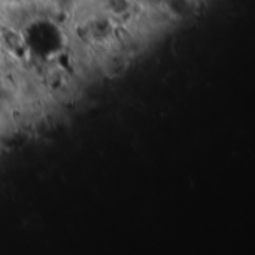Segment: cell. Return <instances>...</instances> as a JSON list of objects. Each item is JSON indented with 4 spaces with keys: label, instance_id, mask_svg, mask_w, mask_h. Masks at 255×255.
I'll return each instance as SVG.
<instances>
[{
    "label": "cell",
    "instance_id": "obj_1",
    "mask_svg": "<svg viewBox=\"0 0 255 255\" xmlns=\"http://www.w3.org/2000/svg\"><path fill=\"white\" fill-rule=\"evenodd\" d=\"M136 1H145V0H136Z\"/></svg>",
    "mask_w": 255,
    "mask_h": 255
},
{
    "label": "cell",
    "instance_id": "obj_2",
    "mask_svg": "<svg viewBox=\"0 0 255 255\" xmlns=\"http://www.w3.org/2000/svg\"><path fill=\"white\" fill-rule=\"evenodd\" d=\"M0 33H1V28H0Z\"/></svg>",
    "mask_w": 255,
    "mask_h": 255
}]
</instances>
